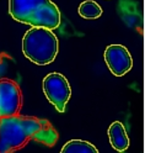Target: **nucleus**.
I'll use <instances>...</instances> for the list:
<instances>
[{
	"mask_svg": "<svg viewBox=\"0 0 145 153\" xmlns=\"http://www.w3.org/2000/svg\"><path fill=\"white\" fill-rule=\"evenodd\" d=\"M30 141H38L53 147L58 141V132L44 119L18 114L0 117V153L18 151Z\"/></svg>",
	"mask_w": 145,
	"mask_h": 153,
	"instance_id": "nucleus-1",
	"label": "nucleus"
},
{
	"mask_svg": "<svg viewBox=\"0 0 145 153\" xmlns=\"http://www.w3.org/2000/svg\"><path fill=\"white\" fill-rule=\"evenodd\" d=\"M43 93L58 111H65L66 104L71 97V88L63 74L53 72L46 75V78L43 79Z\"/></svg>",
	"mask_w": 145,
	"mask_h": 153,
	"instance_id": "nucleus-4",
	"label": "nucleus"
},
{
	"mask_svg": "<svg viewBox=\"0 0 145 153\" xmlns=\"http://www.w3.org/2000/svg\"><path fill=\"white\" fill-rule=\"evenodd\" d=\"M53 30L32 27L22 38V52L26 58L38 65L51 64L59 51V42Z\"/></svg>",
	"mask_w": 145,
	"mask_h": 153,
	"instance_id": "nucleus-3",
	"label": "nucleus"
},
{
	"mask_svg": "<svg viewBox=\"0 0 145 153\" xmlns=\"http://www.w3.org/2000/svg\"><path fill=\"white\" fill-rule=\"evenodd\" d=\"M105 62L111 73L116 76L127 74L133 67L132 56L122 45H110L105 50Z\"/></svg>",
	"mask_w": 145,
	"mask_h": 153,
	"instance_id": "nucleus-6",
	"label": "nucleus"
},
{
	"mask_svg": "<svg viewBox=\"0 0 145 153\" xmlns=\"http://www.w3.org/2000/svg\"><path fill=\"white\" fill-rule=\"evenodd\" d=\"M9 13L17 22L49 30L59 27L62 20L52 0H9Z\"/></svg>",
	"mask_w": 145,
	"mask_h": 153,
	"instance_id": "nucleus-2",
	"label": "nucleus"
},
{
	"mask_svg": "<svg viewBox=\"0 0 145 153\" xmlns=\"http://www.w3.org/2000/svg\"><path fill=\"white\" fill-rule=\"evenodd\" d=\"M22 106L20 87L10 79H0V117L18 114Z\"/></svg>",
	"mask_w": 145,
	"mask_h": 153,
	"instance_id": "nucleus-5",
	"label": "nucleus"
},
{
	"mask_svg": "<svg viewBox=\"0 0 145 153\" xmlns=\"http://www.w3.org/2000/svg\"><path fill=\"white\" fill-rule=\"evenodd\" d=\"M62 153H97V148L84 140H71L63 146Z\"/></svg>",
	"mask_w": 145,
	"mask_h": 153,
	"instance_id": "nucleus-8",
	"label": "nucleus"
},
{
	"mask_svg": "<svg viewBox=\"0 0 145 153\" xmlns=\"http://www.w3.org/2000/svg\"><path fill=\"white\" fill-rule=\"evenodd\" d=\"M108 140L113 149L118 152H124L129 147V137L127 130H125L124 125L119 121H114L111 123L107 131Z\"/></svg>",
	"mask_w": 145,
	"mask_h": 153,
	"instance_id": "nucleus-7",
	"label": "nucleus"
},
{
	"mask_svg": "<svg viewBox=\"0 0 145 153\" xmlns=\"http://www.w3.org/2000/svg\"><path fill=\"white\" fill-rule=\"evenodd\" d=\"M6 57H7L6 54H0V65H1V64L4 63V59L6 58Z\"/></svg>",
	"mask_w": 145,
	"mask_h": 153,
	"instance_id": "nucleus-10",
	"label": "nucleus"
},
{
	"mask_svg": "<svg viewBox=\"0 0 145 153\" xmlns=\"http://www.w3.org/2000/svg\"><path fill=\"white\" fill-rule=\"evenodd\" d=\"M78 13L84 19L93 20V19H99L102 15V7L93 0H86L79 5Z\"/></svg>",
	"mask_w": 145,
	"mask_h": 153,
	"instance_id": "nucleus-9",
	"label": "nucleus"
}]
</instances>
